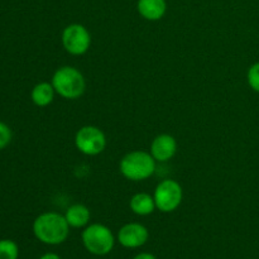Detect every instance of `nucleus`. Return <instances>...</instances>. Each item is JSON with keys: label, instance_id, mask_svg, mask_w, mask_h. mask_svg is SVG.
Wrapping results in <instances>:
<instances>
[{"label": "nucleus", "instance_id": "nucleus-11", "mask_svg": "<svg viewBox=\"0 0 259 259\" xmlns=\"http://www.w3.org/2000/svg\"><path fill=\"white\" fill-rule=\"evenodd\" d=\"M65 218L67 220L70 228L80 229V228H86L90 223L91 212L88 206L82 204L71 205L65 212Z\"/></svg>", "mask_w": 259, "mask_h": 259}, {"label": "nucleus", "instance_id": "nucleus-2", "mask_svg": "<svg viewBox=\"0 0 259 259\" xmlns=\"http://www.w3.org/2000/svg\"><path fill=\"white\" fill-rule=\"evenodd\" d=\"M51 83L56 94L67 100H75L83 95L86 90V81L82 73L72 66L60 67L52 76Z\"/></svg>", "mask_w": 259, "mask_h": 259}, {"label": "nucleus", "instance_id": "nucleus-3", "mask_svg": "<svg viewBox=\"0 0 259 259\" xmlns=\"http://www.w3.org/2000/svg\"><path fill=\"white\" fill-rule=\"evenodd\" d=\"M119 169L126 180L144 181L156 171V159L148 152L133 151L121 158Z\"/></svg>", "mask_w": 259, "mask_h": 259}, {"label": "nucleus", "instance_id": "nucleus-15", "mask_svg": "<svg viewBox=\"0 0 259 259\" xmlns=\"http://www.w3.org/2000/svg\"><path fill=\"white\" fill-rule=\"evenodd\" d=\"M247 80L250 89L259 94V62L253 63V65L250 66L247 73Z\"/></svg>", "mask_w": 259, "mask_h": 259}, {"label": "nucleus", "instance_id": "nucleus-7", "mask_svg": "<svg viewBox=\"0 0 259 259\" xmlns=\"http://www.w3.org/2000/svg\"><path fill=\"white\" fill-rule=\"evenodd\" d=\"M63 48L70 55H85L91 46V35L88 28L82 24H70L62 32Z\"/></svg>", "mask_w": 259, "mask_h": 259}, {"label": "nucleus", "instance_id": "nucleus-6", "mask_svg": "<svg viewBox=\"0 0 259 259\" xmlns=\"http://www.w3.org/2000/svg\"><path fill=\"white\" fill-rule=\"evenodd\" d=\"M75 146L85 156H98L105 149L106 137L98 126H82L75 136Z\"/></svg>", "mask_w": 259, "mask_h": 259}, {"label": "nucleus", "instance_id": "nucleus-17", "mask_svg": "<svg viewBox=\"0 0 259 259\" xmlns=\"http://www.w3.org/2000/svg\"><path fill=\"white\" fill-rule=\"evenodd\" d=\"M133 259H157V258L154 257L153 254H151V253L144 252V253H139V254H137Z\"/></svg>", "mask_w": 259, "mask_h": 259}, {"label": "nucleus", "instance_id": "nucleus-18", "mask_svg": "<svg viewBox=\"0 0 259 259\" xmlns=\"http://www.w3.org/2000/svg\"><path fill=\"white\" fill-rule=\"evenodd\" d=\"M39 259H61V257L58 254H56V253H46Z\"/></svg>", "mask_w": 259, "mask_h": 259}, {"label": "nucleus", "instance_id": "nucleus-14", "mask_svg": "<svg viewBox=\"0 0 259 259\" xmlns=\"http://www.w3.org/2000/svg\"><path fill=\"white\" fill-rule=\"evenodd\" d=\"M18 257H19V248L14 240H0V259H18Z\"/></svg>", "mask_w": 259, "mask_h": 259}, {"label": "nucleus", "instance_id": "nucleus-5", "mask_svg": "<svg viewBox=\"0 0 259 259\" xmlns=\"http://www.w3.org/2000/svg\"><path fill=\"white\" fill-rule=\"evenodd\" d=\"M156 207L162 212H172L181 205L184 192L181 185L175 180H163L154 190Z\"/></svg>", "mask_w": 259, "mask_h": 259}, {"label": "nucleus", "instance_id": "nucleus-16", "mask_svg": "<svg viewBox=\"0 0 259 259\" xmlns=\"http://www.w3.org/2000/svg\"><path fill=\"white\" fill-rule=\"evenodd\" d=\"M12 129L5 123L0 121V151L9 146V143L12 142Z\"/></svg>", "mask_w": 259, "mask_h": 259}, {"label": "nucleus", "instance_id": "nucleus-12", "mask_svg": "<svg viewBox=\"0 0 259 259\" xmlns=\"http://www.w3.org/2000/svg\"><path fill=\"white\" fill-rule=\"evenodd\" d=\"M129 206L134 214L141 215V217H147V215L152 214L154 209H157L154 197L147 192H138V194L133 195L129 201Z\"/></svg>", "mask_w": 259, "mask_h": 259}, {"label": "nucleus", "instance_id": "nucleus-4", "mask_svg": "<svg viewBox=\"0 0 259 259\" xmlns=\"http://www.w3.org/2000/svg\"><path fill=\"white\" fill-rule=\"evenodd\" d=\"M83 247L94 255H106L113 250L115 238L106 225L90 224L83 228L81 234Z\"/></svg>", "mask_w": 259, "mask_h": 259}, {"label": "nucleus", "instance_id": "nucleus-1", "mask_svg": "<svg viewBox=\"0 0 259 259\" xmlns=\"http://www.w3.org/2000/svg\"><path fill=\"white\" fill-rule=\"evenodd\" d=\"M33 233L39 242L48 245H58L70 234V225L65 215L58 212H43L33 223Z\"/></svg>", "mask_w": 259, "mask_h": 259}, {"label": "nucleus", "instance_id": "nucleus-9", "mask_svg": "<svg viewBox=\"0 0 259 259\" xmlns=\"http://www.w3.org/2000/svg\"><path fill=\"white\" fill-rule=\"evenodd\" d=\"M177 142L169 134H159L151 144V152L153 158L158 162H167L176 154Z\"/></svg>", "mask_w": 259, "mask_h": 259}, {"label": "nucleus", "instance_id": "nucleus-10", "mask_svg": "<svg viewBox=\"0 0 259 259\" xmlns=\"http://www.w3.org/2000/svg\"><path fill=\"white\" fill-rule=\"evenodd\" d=\"M137 10L144 19L156 22L166 14L167 2L166 0H138Z\"/></svg>", "mask_w": 259, "mask_h": 259}, {"label": "nucleus", "instance_id": "nucleus-8", "mask_svg": "<svg viewBox=\"0 0 259 259\" xmlns=\"http://www.w3.org/2000/svg\"><path fill=\"white\" fill-rule=\"evenodd\" d=\"M149 232L143 224L139 223H128L123 225L118 232V242L120 245L128 249H136L147 243Z\"/></svg>", "mask_w": 259, "mask_h": 259}, {"label": "nucleus", "instance_id": "nucleus-13", "mask_svg": "<svg viewBox=\"0 0 259 259\" xmlns=\"http://www.w3.org/2000/svg\"><path fill=\"white\" fill-rule=\"evenodd\" d=\"M55 88L51 82H39L32 89L30 93V99H32L33 104L39 108H45L48 106L55 99Z\"/></svg>", "mask_w": 259, "mask_h": 259}]
</instances>
